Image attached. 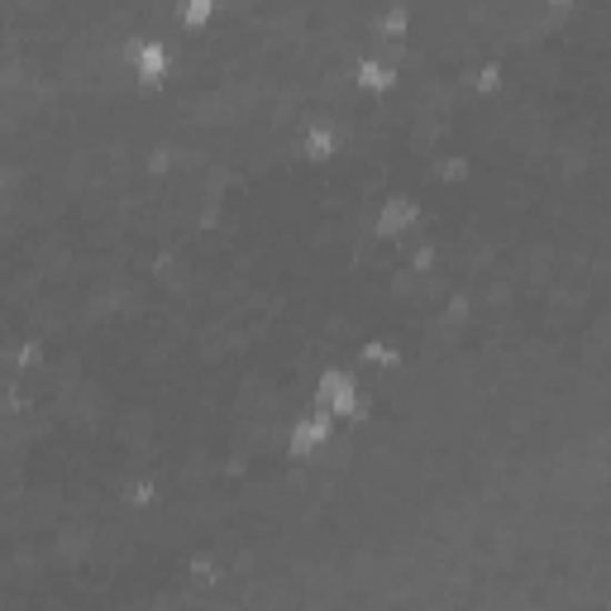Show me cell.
Wrapping results in <instances>:
<instances>
[{
    "mask_svg": "<svg viewBox=\"0 0 611 611\" xmlns=\"http://www.w3.org/2000/svg\"><path fill=\"white\" fill-rule=\"evenodd\" d=\"M407 34H411V6L407 0H392V6H382L373 14V39H378L382 53L397 48V43H407Z\"/></svg>",
    "mask_w": 611,
    "mask_h": 611,
    "instance_id": "5",
    "label": "cell"
},
{
    "mask_svg": "<svg viewBox=\"0 0 611 611\" xmlns=\"http://www.w3.org/2000/svg\"><path fill=\"white\" fill-rule=\"evenodd\" d=\"M43 359H48V349L34 340V334H29V340H20V344H14L10 349V373L14 378H29V373H39V368H43Z\"/></svg>",
    "mask_w": 611,
    "mask_h": 611,
    "instance_id": "9",
    "label": "cell"
},
{
    "mask_svg": "<svg viewBox=\"0 0 611 611\" xmlns=\"http://www.w3.org/2000/svg\"><path fill=\"white\" fill-rule=\"evenodd\" d=\"M502 87H507V62H502V58H482L478 68L469 72V91L482 96V101L502 96Z\"/></svg>",
    "mask_w": 611,
    "mask_h": 611,
    "instance_id": "8",
    "label": "cell"
},
{
    "mask_svg": "<svg viewBox=\"0 0 611 611\" xmlns=\"http://www.w3.org/2000/svg\"><path fill=\"white\" fill-rule=\"evenodd\" d=\"M120 502H124V511H134V517H153L158 502H163V482L153 473H139L120 488Z\"/></svg>",
    "mask_w": 611,
    "mask_h": 611,
    "instance_id": "6",
    "label": "cell"
},
{
    "mask_svg": "<svg viewBox=\"0 0 611 611\" xmlns=\"http://www.w3.org/2000/svg\"><path fill=\"white\" fill-rule=\"evenodd\" d=\"M373 234L378 239H407L415 230H425V206L411 197V191H388L378 206H373Z\"/></svg>",
    "mask_w": 611,
    "mask_h": 611,
    "instance_id": "2",
    "label": "cell"
},
{
    "mask_svg": "<svg viewBox=\"0 0 611 611\" xmlns=\"http://www.w3.org/2000/svg\"><path fill=\"white\" fill-rule=\"evenodd\" d=\"M401 43L388 48V53H363L359 62L349 68V82H353V96H363V101H382V96H392L397 82H401Z\"/></svg>",
    "mask_w": 611,
    "mask_h": 611,
    "instance_id": "1",
    "label": "cell"
},
{
    "mask_svg": "<svg viewBox=\"0 0 611 611\" xmlns=\"http://www.w3.org/2000/svg\"><path fill=\"white\" fill-rule=\"evenodd\" d=\"M297 149L306 153V163H311V168L334 163V158L344 153V124L330 120V116H315V120L297 134Z\"/></svg>",
    "mask_w": 611,
    "mask_h": 611,
    "instance_id": "4",
    "label": "cell"
},
{
    "mask_svg": "<svg viewBox=\"0 0 611 611\" xmlns=\"http://www.w3.org/2000/svg\"><path fill=\"white\" fill-rule=\"evenodd\" d=\"M340 435V421L330 411H301L292 425H287V459H315L320 449H330V440Z\"/></svg>",
    "mask_w": 611,
    "mask_h": 611,
    "instance_id": "3",
    "label": "cell"
},
{
    "mask_svg": "<svg viewBox=\"0 0 611 611\" xmlns=\"http://www.w3.org/2000/svg\"><path fill=\"white\" fill-rule=\"evenodd\" d=\"M220 14V0H172V24L182 34H206Z\"/></svg>",
    "mask_w": 611,
    "mask_h": 611,
    "instance_id": "7",
    "label": "cell"
}]
</instances>
